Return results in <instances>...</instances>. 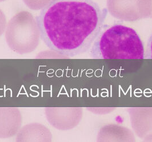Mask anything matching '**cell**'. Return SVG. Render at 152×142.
Masks as SVG:
<instances>
[{
  "mask_svg": "<svg viewBox=\"0 0 152 142\" xmlns=\"http://www.w3.org/2000/svg\"><path fill=\"white\" fill-rule=\"evenodd\" d=\"M41 37L36 19L31 13L22 11L9 21L5 38L9 48L15 53H31L38 47Z\"/></svg>",
  "mask_w": 152,
  "mask_h": 142,
  "instance_id": "3957f363",
  "label": "cell"
},
{
  "mask_svg": "<svg viewBox=\"0 0 152 142\" xmlns=\"http://www.w3.org/2000/svg\"><path fill=\"white\" fill-rule=\"evenodd\" d=\"M6 0H0V2H2V1H5Z\"/></svg>",
  "mask_w": 152,
  "mask_h": 142,
  "instance_id": "9c48e42d",
  "label": "cell"
},
{
  "mask_svg": "<svg viewBox=\"0 0 152 142\" xmlns=\"http://www.w3.org/2000/svg\"><path fill=\"white\" fill-rule=\"evenodd\" d=\"M90 55L95 59H144L145 50L136 30L121 24H104Z\"/></svg>",
  "mask_w": 152,
  "mask_h": 142,
  "instance_id": "7a4b0ae2",
  "label": "cell"
},
{
  "mask_svg": "<svg viewBox=\"0 0 152 142\" xmlns=\"http://www.w3.org/2000/svg\"><path fill=\"white\" fill-rule=\"evenodd\" d=\"M22 124V115L16 107H0V138H11L17 134Z\"/></svg>",
  "mask_w": 152,
  "mask_h": 142,
  "instance_id": "277c9868",
  "label": "cell"
},
{
  "mask_svg": "<svg viewBox=\"0 0 152 142\" xmlns=\"http://www.w3.org/2000/svg\"><path fill=\"white\" fill-rule=\"evenodd\" d=\"M7 18L3 13L0 9V37L3 34L7 28Z\"/></svg>",
  "mask_w": 152,
  "mask_h": 142,
  "instance_id": "52a82bcc",
  "label": "cell"
},
{
  "mask_svg": "<svg viewBox=\"0 0 152 142\" xmlns=\"http://www.w3.org/2000/svg\"><path fill=\"white\" fill-rule=\"evenodd\" d=\"M52 0H23L26 5L31 10H42Z\"/></svg>",
  "mask_w": 152,
  "mask_h": 142,
  "instance_id": "8992f818",
  "label": "cell"
},
{
  "mask_svg": "<svg viewBox=\"0 0 152 142\" xmlns=\"http://www.w3.org/2000/svg\"><path fill=\"white\" fill-rule=\"evenodd\" d=\"M52 135L47 127L37 123H31L20 129L17 142H51Z\"/></svg>",
  "mask_w": 152,
  "mask_h": 142,
  "instance_id": "5b68a950",
  "label": "cell"
},
{
  "mask_svg": "<svg viewBox=\"0 0 152 142\" xmlns=\"http://www.w3.org/2000/svg\"><path fill=\"white\" fill-rule=\"evenodd\" d=\"M107 13L94 0H52L36 20L45 45L56 53L73 57L91 49Z\"/></svg>",
  "mask_w": 152,
  "mask_h": 142,
  "instance_id": "6da1fadb",
  "label": "cell"
},
{
  "mask_svg": "<svg viewBox=\"0 0 152 142\" xmlns=\"http://www.w3.org/2000/svg\"><path fill=\"white\" fill-rule=\"evenodd\" d=\"M145 59H152V33L148 41L145 51Z\"/></svg>",
  "mask_w": 152,
  "mask_h": 142,
  "instance_id": "ba28073f",
  "label": "cell"
}]
</instances>
